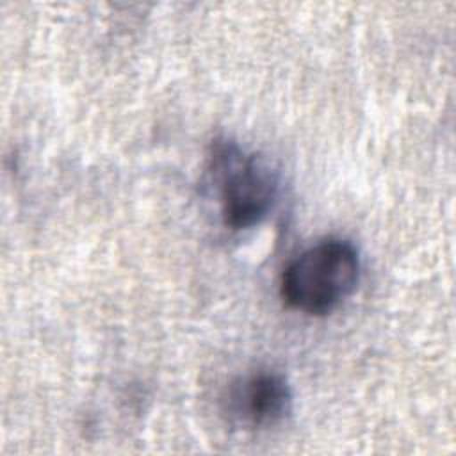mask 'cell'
Masks as SVG:
<instances>
[{
	"mask_svg": "<svg viewBox=\"0 0 456 456\" xmlns=\"http://www.w3.org/2000/svg\"><path fill=\"white\" fill-rule=\"evenodd\" d=\"M360 253L351 240L328 237L299 253L281 273L283 303L306 315H326L358 287Z\"/></svg>",
	"mask_w": 456,
	"mask_h": 456,
	"instance_id": "1",
	"label": "cell"
},
{
	"mask_svg": "<svg viewBox=\"0 0 456 456\" xmlns=\"http://www.w3.org/2000/svg\"><path fill=\"white\" fill-rule=\"evenodd\" d=\"M208 173L224 226L248 230L260 224L273 210L280 176L264 155L246 153L230 139H216L210 146Z\"/></svg>",
	"mask_w": 456,
	"mask_h": 456,
	"instance_id": "2",
	"label": "cell"
},
{
	"mask_svg": "<svg viewBox=\"0 0 456 456\" xmlns=\"http://www.w3.org/2000/svg\"><path fill=\"white\" fill-rule=\"evenodd\" d=\"M292 390L283 374L255 370L230 385L224 411L244 428L265 429L281 424L292 413Z\"/></svg>",
	"mask_w": 456,
	"mask_h": 456,
	"instance_id": "3",
	"label": "cell"
}]
</instances>
